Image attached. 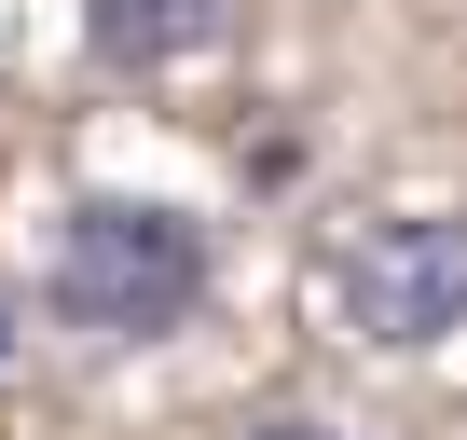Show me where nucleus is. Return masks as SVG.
<instances>
[{
  "instance_id": "nucleus-2",
  "label": "nucleus",
  "mask_w": 467,
  "mask_h": 440,
  "mask_svg": "<svg viewBox=\"0 0 467 440\" xmlns=\"http://www.w3.org/2000/svg\"><path fill=\"white\" fill-rule=\"evenodd\" d=\"M330 289H344V330H358V344L426 358V344H453V317H467V235H453L440 206H385V220L344 235Z\"/></svg>"
},
{
  "instance_id": "nucleus-3",
  "label": "nucleus",
  "mask_w": 467,
  "mask_h": 440,
  "mask_svg": "<svg viewBox=\"0 0 467 440\" xmlns=\"http://www.w3.org/2000/svg\"><path fill=\"white\" fill-rule=\"evenodd\" d=\"M69 28H83L97 69L151 83V69H192V56L234 42V0H69Z\"/></svg>"
},
{
  "instance_id": "nucleus-1",
  "label": "nucleus",
  "mask_w": 467,
  "mask_h": 440,
  "mask_svg": "<svg viewBox=\"0 0 467 440\" xmlns=\"http://www.w3.org/2000/svg\"><path fill=\"white\" fill-rule=\"evenodd\" d=\"M220 289V235L179 193H69L56 262H42V317L69 344H179Z\"/></svg>"
},
{
  "instance_id": "nucleus-5",
  "label": "nucleus",
  "mask_w": 467,
  "mask_h": 440,
  "mask_svg": "<svg viewBox=\"0 0 467 440\" xmlns=\"http://www.w3.org/2000/svg\"><path fill=\"white\" fill-rule=\"evenodd\" d=\"M15 344H28V317H15V303H0V358H15Z\"/></svg>"
},
{
  "instance_id": "nucleus-4",
  "label": "nucleus",
  "mask_w": 467,
  "mask_h": 440,
  "mask_svg": "<svg viewBox=\"0 0 467 440\" xmlns=\"http://www.w3.org/2000/svg\"><path fill=\"white\" fill-rule=\"evenodd\" d=\"M234 440H371V426H330V413H262V426H234Z\"/></svg>"
}]
</instances>
